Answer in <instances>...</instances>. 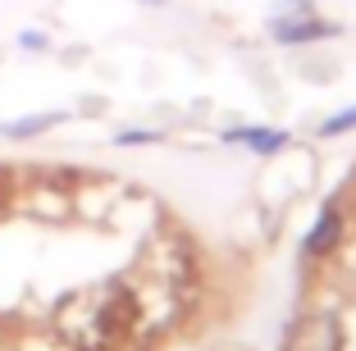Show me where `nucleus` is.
<instances>
[{"label": "nucleus", "instance_id": "f257e3e1", "mask_svg": "<svg viewBox=\"0 0 356 351\" xmlns=\"http://www.w3.org/2000/svg\"><path fill=\"white\" fill-rule=\"evenodd\" d=\"M283 351H343V329H338L334 315H306L288 333Z\"/></svg>", "mask_w": 356, "mask_h": 351}, {"label": "nucleus", "instance_id": "f03ea898", "mask_svg": "<svg viewBox=\"0 0 356 351\" xmlns=\"http://www.w3.org/2000/svg\"><path fill=\"white\" fill-rule=\"evenodd\" d=\"M270 37L279 46H306V42H329V37H338V28L334 23H325V19H270Z\"/></svg>", "mask_w": 356, "mask_h": 351}, {"label": "nucleus", "instance_id": "7ed1b4c3", "mask_svg": "<svg viewBox=\"0 0 356 351\" xmlns=\"http://www.w3.org/2000/svg\"><path fill=\"white\" fill-rule=\"evenodd\" d=\"M224 142H229V146H247V151H256V155H279V151H288V133H283V128H265V124L229 128V133H224Z\"/></svg>", "mask_w": 356, "mask_h": 351}, {"label": "nucleus", "instance_id": "20e7f679", "mask_svg": "<svg viewBox=\"0 0 356 351\" xmlns=\"http://www.w3.org/2000/svg\"><path fill=\"white\" fill-rule=\"evenodd\" d=\"M338 242H343V215H338V206H325L302 247H306V256H329V251H338Z\"/></svg>", "mask_w": 356, "mask_h": 351}, {"label": "nucleus", "instance_id": "39448f33", "mask_svg": "<svg viewBox=\"0 0 356 351\" xmlns=\"http://www.w3.org/2000/svg\"><path fill=\"white\" fill-rule=\"evenodd\" d=\"M55 124H64V114H60V110L28 114V119H10V124H0V137H10V142H28V137H42V133H51Z\"/></svg>", "mask_w": 356, "mask_h": 351}, {"label": "nucleus", "instance_id": "423d86ee", "mask_svg": "<svg viewBox=\"0 0 356 351\" xmlns=\"http://www.w3.org/2000/svg\"><path fill=\"white\" fill-rule=\"evenodd\" d=\"M352 128H356V105H347V110H338L334 119L320 124V137H343V133H352Z\"/></svg>", "mask_w": 356, "mask_h": 351}, {"label": "nucleus", "instance_id": "0eeeda50", "mask_svg": "<svg viewBox=\"0 0 356 351\" xmlns=\"http://www.w3.org/2000/svg\"><path fill=\"white\" fill-rule=\"evenodd\" d=\"M160 133H151V128H128V133L115 137V146H156Z\"/></svg>", "mask_w": 356, "mask_h": 351}, {"label": "nucleus", "instance_id": "6e6552de", "mask_svg": "<svg viewBox=\"0 0 356 351\" xmlns=\"http://www.w3.org/2000/svg\"><path fill=\"white\" fill-rule=\"evenodd\" d=\"M19 46L23 51H46V37L42 32H19Z\"/></svg>", "mask_w": 356, "mask_h": 351}, {"label": "nucleus", "instance_id": "1a4fd4ad", "mask_svg": "<svg viewBox=\"0 0 356 351\" xmlns=\"http://www.w3.org/2000/svg\"><path fill=\"white\" fill-rule=\"evenodd\" d=\"M147 5H165V0H147Z\"/></svg>", "mask_w": 356, "mask_h": 351}]
</instances>
